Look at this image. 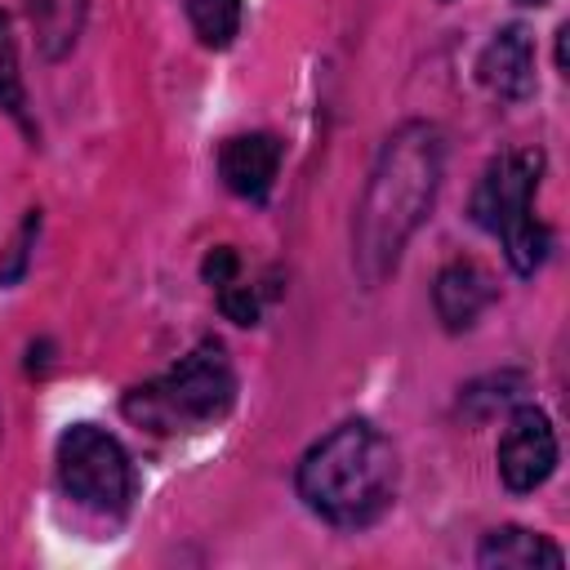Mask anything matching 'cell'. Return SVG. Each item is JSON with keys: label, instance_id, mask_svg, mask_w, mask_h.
<instances>
[{"label": "cell", "instance_id": "6da1fadb", "mask_svg": "<svg viewBox=\"0 0 570 570\" xmlns=\"http://www.w3.org/2000/svg\"><path fill=\"white\" fill-rule=\"evenodd\" d=\"M441 169H445V142L436 125L405 120L383 138L352 223V263L370 289L396 272L410 236L432 214Z\"/></svg>", "mask_w": 570, "mask_h": 570}, {"label": "cell", "instance_id": "7a4b0ae2", "mask_svg": "<svg viewBox=\"0 0 570 570\" xmlns=\"http://www.w3.org/2000/svg\"><path fill=\"white\" fill-rule=\"evenodd\" d=\"M396 445L370 419H347L330 428L294 468V490L303 508L338 530H361L379 521L396 499Z\"/></svg>", "mask_w": 570, "mask_h": 570}, {"label": "cell", "instance_id": "3957f363", "mask_svg": "<svg viewBox=\"0 0 570 570\" xmlns=\"http://www.w3.org/2000/svg\"><path fill=\"white\" fill-rule=\"evenodd\" d=\"M232 405H236V370L223 343L205 338L165 374L129 387L120 401V414L147 432L174 436V432H196L218 423Z\"/></svg>", "mask_w": 570, "mask_h": 570}, {"label": "cell", "instance_id": "277c9868", "mask_svg": "<svg viewBox=\"0 0 570 570\" xmlns=\"http://www.w3.org/2000/svg\"><path fill=\"white\" fill-rule=\"evenodd\" d=\"M543 178L539 151H503L485 165L472 191V218L503 245V258L517 276H534L548 258V227L534 214V191Z\"/></svg>", "mask_w": 570, "mask_h": 570}, {"label": "cell", "instance_id": "5b68a950", "mask_svg": "<svg viewBox=\"0 0 570 570\" xmlns=\"http://www.w3.org/2000/svg\"><path fill=\"white\" fill-rule=\"evenodd\" d=\"M58 485L71 503L98 517H125L134 503V463L129 450L98 423H71L53 450Z\"/></svg>", "mask_w": 570, "mask_h": 570}, {"label": "cell", "instance_id": "8992f818", "mask_svg": "<svg viewBox=\"0 0 570 570\" xmlns=\"http://www.w3.org/2000/svg\"><path fill=\"white\" fill-rule=\"evenodd\" d=\"M494 463H499V481L512 494L539 490L557 468V428H552V419L539 405H517L508 414L503 432H499Z\"/></svg>", "mask_w": 570, "mask_h": 570}, {"label": "cell", "instance_id": "52a82bcc", "mask_svg": "<svg viewBox=\"0 0 570 570\" xmlns=\"http://www.w3.org/2000/svg\"><path fill=\"white\" fill-rule=\"evenodd\" d=\"M281 160H285V142L276 134H263V129L236 134L218 147V174H223L227 191L240 200H267L276 187Z\"/></svg>", "mask_w": 570, "mask_h": 570}, {"label": "cell", "instance_id": "ba28073f", "mask_svg": "<svg viewBox=\"0 0 570 570\" xmlns=\"http://www.w3.org/2000/svg\"><path fill=\"white\" fill-rule=\"evenodd\" d=\"M494 294H499V285L476 258H450L432 281V307L450 334L472 330L490 312Z\"/></svg>", "mask_w": 570, "mask_h": 570}, {"label": "cell", "instance_id": "9c48e42d", "mask_svg": "<svg viewBox=\"0 0 570 570\" xmlns=\"http://www.w3.org/2000/svg\"><path fill=\"white\" fill-rule=\"evenodd\" d=\"M476 76L503 102L530 98L534 94V36H530V27H521V22L499 27L476 58Z\"/></svg>", "mask_w": 570, "mask_h": 570}, {"label": "cell", "instance_id": "30bf717a", "mask_svg": "<svg viewBox=\"0 0 570 570\" xmlns=\"http://www.w3.org/2000/svg\"><path fill=\"white\" fill-rule=\"evenodd\" d=\"M476 566L485 570H530V566H566V552L539 534V530H521V525H499L481 539L476 548Z\"/></svg>", "mask_w": 570, "mask_h": 570}, {"label": "cell", "instance_id": "8fae6325", "mask_svg": "<svg viewBox=\"0 0 570 570\" xmlns=\"http://www.w3.org/2000/svg\"><path fill=\"white\" fill-rule=\"evenodd\" d=\"M27 13H31V31H36V45L49 62L67 58L85 31V13H89V0H27Z\"/></svg>", "mask_w": 570, "mask_h": 570}, {"label": "cell", "instance_id": "7c38bea8", "mask_svg": "<svg viewBox=\"0 0 570 570\" xmlns=\"http://www.w3.org/2000/svg\"><path fill=\"white\" fill-rule=\"evenodd\" d=\"M245 4L240 0H187V22L205 49H227L240 36Z\"/></svg>", "mask_w": 570, "mask_h": 570}, {"label": "cell", "instance_id": "4fadbf2b", "mask_svg": "<svg viewBox=\"0 0 570 570\" xmlns=\"http://www.w3.org/2000/svg\"><path fill=\"white\" fill-rule=\"evenodd\" d=\"M0 107L36 138V125L27 116V89H22V76H18V45H13V31H9V13L0 9Z\"/></svg>", "mask_w": 570, "mask_h": 570}, {"label": "cell", "instance_id": "5bb4252c", "mask_svg": "<svg viewBox=\"0 0 570 570\" xmlns=\"http://www.w3.org/2000/svg\"><path fill=\"white\" fill-rule=\"evenodd\" d=\"M521 392V374H490V379H476L463 387V405L472 419H490L494 410L512 405Z\"/></svg>", "mask_w": 570, "mask_h": 570}, {"label": "cell", "instance_id": "9a60e30c", "mask_svg": "<svg viewBox=\"0 0 570 570\" xmlns=\"http://www.w3.org/2000/svg\"><path fill=\"white\" fill-rule=\"evenodd\" d=\"M214 289H218V312L227 321H236V325H254L258 321V289L254 285H245L240 276H232V281H223Z\"/></svg>", "mask_w": 570, "mask_h": 570}, {"label": "cell", "instance_id": "2e32d148", "mask_svg": "<svg viewBox=\"0 0 570 570\" xmlns=\"http://www.w3.org/2000/svg\"><path fill=\"white\" fill-rule=\"evenodd\" d=\"M200 276H205L209 285H223V281L240 276V254H236L232 245H218V249H209V254H205V263H200Z\"/></svg>", "mask_w": 570, "mask_h": 570}, {"label": "cell", "instance_id": "e0dca14e", "mask_svg": "<svg viewBox=\"0 0 570 570\" xmlns=\"http://www.w3.org/2000/svg\"><path fill=\"white\" fill-rule=\"evenodd\" d=\"M517 4H548V0H517Z\"/></svg>", "mask_w": 570, "mask_h": 570}]
</instances>
